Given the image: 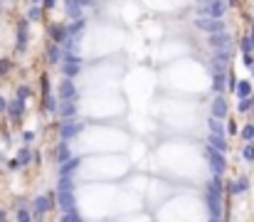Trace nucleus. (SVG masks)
Returning <instances> with one entry per match:
<instances>
[{"mask_svg":"<svg viewBox=\"0 0 254 222\" xmlns=\"http://www.w3.org/2000/svg\"><path fill=\"white\" fill-rule=\"evenodd\" d=\"M227 129H230L227 133H237V124H235V121H230V124H227Z\"/></svg>","mask_w":254,"mask_h":222,"instance_id":"38","label":"nucleus"},{"mask_svg":"<svg viewBox=\"0 0 254 222\" xmlns=\"http://www.w3.org/2000/svg\"><path fill=\"white\" fill-rule=\"evenodd\" d=\"M87 30V18H82V20H74V22H67V32H69V37H82V32Z\"/></svg>","mask_w":254,"mask_h":222,"instance_id":"18","label":"nucleus"},{"mask_svg":"<svg viewBox=\"0 0 254 222\" xmlns=\"http://www.w3.org/2000/svg\"><path fill=\"white\" fill-rule=\"evenodd\" d=\"M57 5H59V0H42V8H45V13H52Z\"/></svg>","mask_w":254,"mask_h":222,"instance_id":"32","label":"nucleus"},{"mask_svg":"<svg viewBox=\"0 0 254 222\" xmlns=\"http://www.w3.org/2000/svg\"><path fill=\"white\" fill-rule=\"evenodd\" d=\"M15 222H35L32 210H30V207H25V205H20V207L15 210Z\"/></svg>","mask_w":254,"mask_h":222,"instance_id":"25","label":"nucleus"},{"mask_svg":"<svg viewBox=\"0 0 254 222\" xmlns=\"http://www.w3.org/2000/svg\"><path fill=\"white\" fill-rule=\"evenodd\" d=\"M74 178H69V175H59V180H57V190L59 193H74Z\"/></svg>","mask_w":254,"mask_h":222,"instance_id":"24","label":"nucleus"},{"mask_svg":"<svg viewBox=\"0 0 254 222\" xmlns=\"http://www.w3.org/2000/svg\"><path fill=\"white\" fill-rule=\"evenodd\" d=\"M252 156H254V148L247 146V148H244V158H252Z\"/></svg>","mask_w":254,"mask_h":222,"instance_id":"39","label":"nucleus"},{"mask_svg":"<svg viewBox=\"0 0 254 222\" xmlns=\"http://www.w3.org/2000/svg\"><path fill=\"white\" fill-rule=\"evenodd\" d=\"M87 15V10L77 3V0H64V18L69 22H74V20H82Z\"/></svg>","mask_w":254,"mask_h":222,"instance_id":"13","label":"nucleus"},{"mask_svg":"<svg viewBox=\"0 0 254 222\" xmlns=\"http://www.w3.org/2000/svg\"><path fill=\"white\" fill-rule=\"evenodd\" d=\"M57 207L62 212H77V193H59L57 190Z\"/></svg>","mask_w":254,"mask_h":222,"instance_id":"11","label":"nucleus"},{"mask_svg":"<svg viewBox=\"0 0 254 222\" xmlns=\"http://www.w3.org/2000/svg\"><path fill=\"white\" fill-rule=\"evenodd\" d=\"M212 92H225V74H212Z\"/></svg>","mask_w":254,"mask_h":222,"instance_id":"28","label":"nucleus"},{"mask_svg":"<svg viewBox=\"0 0 254 222\" xmlns=\"http://www.w3.org/2000/svg\"><path fill=\"white\" fill-rule=\"evenodd\" d=\"M205 158H207V163H210V170L217 175V173H225V168H227V161H225V153H220V151H215V148H205Z\"/></svg>","mask_w":254,"mask_h":222,"instance_id":"8","label":"nucleus"},{"mask_svg":"<svg viewBox=\"0 0 254 222\" xmlns=\"http://www.w3.org/2000/svg\"><path fill=\"white\" fill-rule=\"evenodd\" d=\"M193 25H195V30L210 32V35H217V32L225 30V22H222V20H212V18H198Z\"/></svg>","mask_w":254,"mask_h":222,"instance_id":"9","label":"nucleus"},{"mask_svg":"<svg viewBox=\"0 0 254 222\" xmlns=\"http://www.w3.org/2000/svg\"><path fill=\"white\" fill-rule=\"evenodd\" d=\"M25 18H27V22H42L45 20V8L42 5H30Z\"/></svg>","mask_w":254,"mask_h":222,"instance_id":"22","label":"nucleus"},{"mask_svg":"<svg viewBox=\"0 0 254 222\" xmlns=\"http://www.w3.org/2000/svg\"><path fill=\"white\" fill-rule=\"evenodd\" d=\"M207 146L210 148H215V151H220V153H225L227 151V138L225 136H217V133H210V138H207Z\"/></svg>","mask_w":254,"mask_h":222,"instance_id":"19","label":"nucleus"},{"mask_svg":"<svg viewBox=\"0 0 254 222\" xmlns=\"http://www.w3.org/2000/svg\"><path fill=\"white\" fill-rule=\"evenodd\" d=\"M74 158V153H72V148H69V143H64V141H59L57 146H54V161L62 166V163H67V161H72Z\"/></svg>","mask_w":254,"mask_h":222,"instance_id":"16","label":"nucleus"},{"mask_svg":"<svg viewBox=\"0 0 254 222\" xmlns=\"http://www.w3.org/2000/svg\"><path fill=\"white\" fill-rule=\"evenodd\" d=\"M22 166L18 163V158H13V161H8V170H20Z\"/></svg>","mask_w":254,"mask_h":222,"instance_id":"35","label":"nucleus"},{"mask_svg":"<svg viewBox=\"0 0 254 222\" xmlns=\"http://www.w3.org/2000/svg\"><path fill=\"white\" fill-rule=\"evenodd\" d=\"M13 69H15V64H13V59H10V57H0V79L10 77Z\"/></svg>","mask_w":254,"mask_h":222,"instance_id":"26","label":"nucleus"},{"mask_svg":"<svg viewBox=\"0 0 254 222\" xmlns=\"http://www.w3.org/2000/svg\"><path fill=\"white\" fill-rule=\"evenodd\" d=\"M20 136H22V143H25V146H30L35 138H37V131H30V129H27V131H22Z\"/></svg>","mask_w":254,"mask_h":222,"instance_id":"31","label":"nucleus"},{"mask_svg":"<svg viewBox=\"0 0 254 222\" xmlns=\"http://www.w3.org/2000/svg\"><path fill=\"white\" fill-rule=\"evenodd\" d=\"M237 94H239V96H247V94H249V84H247V82H239V87H237Z\"/></svg>","mask_w":254,"mask_h":222,"instance_id":"33","label":"nucleus"},{"mask_svg":"<svg viewBox=\"0 0 254 222\" xmlns=\"http://www.w3.org/2000/svg\"><path fill=\"white\" fill-rule=\"evenodd\" d=\"M62 57H64L62 45H54V42L47 40V45H45V59H47V64L57 67V64H62Z\"/></svg>","mask_w":254,"mask_h":222,"instance_id":"12","label":"nucleus"},{"mask_svg":"<svg viewBox=\"0 0 254 222\" xmlns=\"http://www.w3.org/2000/svg\"><path fill=\"white\" fill-rule=\"evenodd\" d=\"M59 222H84V217L79 215V210L77 212H62L59 215Z\"/></svg>","mask_w":254,"mask_h":222,"instance_id":"29","label":"nucleus"},{"mask_svg":"<svg viewBox=\"0 0 254 222\" xmlns=\"http://www.w3.org/2000/svg\"><path fill=\"white\" fill-rule=\"evenodd\" d=\"M79 166H82V158H72V161H67V163H62L59 166V175H69V178H74V173L79 170Z\"/></svg>","mask_w":254,"mask_h":222,"instance_id":"17","label":"nucleus"},{"mask_svg":"<svg viewBox=\"0 0 254 222\" xmlns=\"http://www.w3.org/2000/svg\"><path fill=\"white\" fill-rule=\"evenodd\" d=\"M30 3H32V5H42V0H30Z\"/></svg>","mask_w":254,"mask_h":222,"instance_id":"40","label":"nucleus"},{"mask_svg":"<svg viewBox=\"0 0 254 222\" xmlns=\"http://www.w3.org/2000/svg\"><path fill=\"white\" fill-rule=\"evenodd\" d=\"M32 96H35V89L30 84H18L15 87V99L18 101H25L27 104V99H32Z\"/></svg>","mask_w":254,"mask_h":222,"instance_id":"23","label":"nucleus"},{"mask_svg":"<svg viewBox=\"0 0 254 222\" xmlns=\"http://www.w3.org/2000/svg\"><path fill=\"white\" fill-rule=\"evenodd\" d=\"M32 156H35V151H32L30 146H20V148H18V153H15V158H18V163H20L22 168L32 163Z\"/></svg>","mask_w":254,"mask_h":222,"instance_id":"20","label":"nucleus"},{"mask_svg":"<svg viewBox=\"0 0 254 222\" xmlns=\"http://www.w3.org/2000/svg\"><path fill=\"white\" fill-rule=\"evenodd\" d=\"M47 37H50V42H54V45H64V42L69 40L67 22H59V20L47 22Z\"/></svg>","mask_w":254,"mask_h":222,"instance_id":"7","label":"nucleus"},{"mask_svg":"<svg viewBox=\"0 0 254 222\" xmlns=\"http://www.w3.org/2000/svg\"><path fill=\"white\" fill-rule=\"evenodd\" d=\"M227 5H225V0H210L207 5H200L198 8V18H212V20H220L225 15Z\"/></svg>","mask_w":254,"mask_h":222,"instance_id":"6","label":"nucleus"},{"mask_svg":"<svg viewBox=\"0 0 254 222\" xmlns=\"http://www.w3.org/2000/svg\"><path fill=\"white\" fill-rule=\"evenodd\" d=\"M25 116H27V104L25 101H18V99H10L8 101V111H5V119L13 126H22Z\"/></svg>","mask_w":254,"mask_h":222,"instance_id":"3","label":"nucleus"},{"mask_svg":"<svg viewBox=\"0 0 254 222\" xmlns=\"http://www.w3.org/2000/svg\"><path fill=\"white\" fill-rule=\"evenodd\" d=\"M40 111H42L45 116H57V111H59V99H57V94L45 96V99L40 101Z\"/></svg>","mask_w":254,"mask_h":222,"instance_id":"15","label":"nucleus"},{"mask_svg":"<svg viewBox=\"0 0 254 222\" xmlns=\"http://www.w3.org/2000/svg\"><path fill=\"white\" fill-rule=\"evenodd\" d=\"M54 207H57V190L54 193L50 190V193H42V195H35L32 198V205H30V210H32L35 217H45Z\"/></svg>","mask_w":254,"mask_h":222,"instance_id":"1","label":"nucleus"},{"mask_svg":"<svg viewBox=\"0 0 254 222\" xmlns=\"http://www.w3.org/2000/svg\"><path fill=\"white\" fill-rule=\"evenodd\" d=\"M5 111H8V99L0 94V116H5Z\"/></svg>","mask_w":254,"mask_h":222,"instance_id":"34","label":"nucleus"},{"mask_svg":"<svg viewBox=\"0 0 254 222\" xmlns=\"http://www.w3.org/2000/svg\"><path fill=\"white\" fill-rule=\"evenodd\" d=\"M57 116L62 121H72V119H79V104L77 101H59V111Z\"/></svg>","mask_w":254,"mask_h":222,"instance_id":"10","label":"nucleus"},{"mask_svg":"<svg viewBox=\"0 0 254 222\" xmlns=\"http://www.w3.org/2000/svg\"><path fill=\"white\" fill-rule=\"evenodd\" d=\"M0 222H8V210L0 207Z\"/></svg>","mask_w":254,"mask_h":222,"instance_id":"37","label":"nucleus"},{"mask_svg":"<svg viewBox=\"0 0 254 222\" xmlns=\"http://www.w3.org/2000/svg\"><path fill=\"white\" fill-rule=\"evenodd\" d=\"M227 42H230V35H225V32L210 35V45H212V47H222V45H227Z\"/></svg>","mask_w":254,"mask_h":222,"instance_id":"27","label":"nucleus"},{"mask_svg":"<svg viewBox=\"0 0 254 222\" xmlns=\"http://www.w3.org/2000/svg\"><path fill=\"white\" fill-rule=\"evenodd\" d=\"M54 92H57V99H59V101H77V99H79L77 82H74V79H67V77L59 79V84H57Z\"/></svg>","mask_w":254,"mask_h":222,"instance_id":"4","label":"nucleus"},{"mask_svg":"<svg viewBox=\"0 0 254 222\" xmlns=\"http://www.w3.org/2000/svg\"><path fill=\"white\" fill-rule=\"evenodd\" d=\"M59 141L69 143V141H74L82 131H84V124L79 119H72V121H59Z\"/></svg>","mask_w":254,"mask_h":222,"instance_id":"5","label":"nucleus"},{"mask_svg":"<svg viewBox=\"0 0 254 222\" xmlns=\"http://www.w3.org/2000/svg\"><path fill=\"white\" fill-rule=\"evenodd\" d=\"M0 13H3V8H0Z\"/></svg>","mask_w":254,"mask_h":222,"instance_id":"41","label":"nucleus"},{"mask_svg":"<svg viewBox=\"0 0 254 222\" xmlns=\"http://www.w3.org/2000/svg\"><path fill=\"white\" fill-rule=\"evenodd\" d=\"M3 141H5V143H8V146H10V143H13V136H10V133H8V129H3Z\"/></svg>","mask_w":254,"mask_h":222,"instance_id":"36","label":"nucleus"},{"mask_svg":"<svg viewBox=\"0 0 254 222\" xmlns=\"http://www.w3.org/2000/svg\"><path fill=\"white\" fill-rule=\"evenodd\" d=\"M207 126H210V131H212V133H217V136H225V126H222V121L210 119V121H207Z\"/></svg>","mask_w":254,"mask_h":222,"instance_id":"30","label":"nucleus"},{"mask_svg":"<svg viewBox=\"0 0 254 222\" xmlns=\"http://www.w3.org/2000/svg\"><path fill=\"white\" fill-rule=\"evenodd\" d=\"M54 89H52V79H50V72H42L40 74V96H52Z\"/></svg>","mask_w":254,"mask_h":222,"instance_id":"21","label":"nucleus"},{"mask_svg":"<svg viewBox=\"0 0 254 222\" xmlns=\"http://www.w3.org/2000/svg\"><path fill=\"white\" fill-rule=\"evenodd\" d=\"M227 109H230V104H227V99L225 96H215L212 99V106H210V111H212V119H225L227 116Z\"/></svg>","mask_w":254,"mask_h":222,"instance_id":"14","label":"nucleus"},{"mask_svg":"<svg viewBox=\"0 0 254 222\" xmlns=\"http://www.w3.org/2000/svg\"><path fill=\"white\" fill-rule=\"evenodd\" d=\"M30 37H32L30 22H27V18L22 15V18L15 22V52H18V55H25V52H27V47H30Z\"/></svg>","mask_w":254,"mask_h":222,"instance_id":"2","label":"nucleus"}]
</instances>
